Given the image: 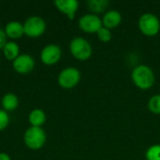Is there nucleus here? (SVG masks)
I'll return each instance as SVG.
<instances>
[{"mask_svg": "<svg viewBox=\"0 0 160 160\" xmlns=\"http://www.w3.org/2000/svg\"><path fill=\"white\" fill-rule=\"evenodd\" d=\"M13 69L20 74H27L35 68V59L26 53L20 54L12 62Z\"/></svg>", "mask_w": 160, "mask_h": 160, "instance_id": "nucleus-9", "label": "nucleus"}, {"mask_svg": "<svg viewBox=\"0 0 160 160\" xmlns=\"http://www.w3.org/2000/svg\"><path fill=\"white\" fill-rule=\"evenodd\" d=\"M54 5L56 8L67 15L69 20L75 18V14L79 8V2L77 0H55Z\"/></svg>", "mask_w": 160, "mask_h": 160, "instance_id": "nucleus-10", "label": "nucleus"}, {"mask_svg": "<svg viewBox=\"0 0 160 160\" xmlns=\"http://www.w3.org/2000/svg\"><path fill=\"white\" fill-rule=\"evenodd\" d=\"M69 51L74 58L80 61L88 60L93 54V48L88 40L82 37H76L69 43Z\"/></svg>", "mask_w": 160, "mask_h": 160, "instance_id": "nucleus-2", "label": "nucleus"}, {"mask_svg": "<svg viewBox=\"0 0 160 160\" xmlns=\"http://www.w3.org/2000/svg\"><path fill=\"white\" fill-rule=\"evenodd\" d=\"M57 81L62 88L72 89L81 81V72L78 68L73 67L66 68L59 73Z\"/></svg>", "mask_w": 160, "mask_h": 160, "instance_id": "nucleus-6", "label": "nucleus"}, {"mask_svg": "<svg viewBox=\"0 0 160 160\" xmlns=\"http://www.w3.org/2000/svg\"><path fill=\"white\" fill-rule=\"evenodd\" d=\"M79 27L85 33L93 34L98 33V31L103 26L102 19L95 14V13H88L82 16L79 19Z\"/></svg>", "mask_w": 160, "mask_h": 160, "instance_id": "nucleus-7", "label": "nucleus"}, {"mask_svg": "<svg viewBox=\"0 0 160 160\" xmlns=\"http://www.w3.org/2000/svg\"><path fill=\"white\" fill-rule=\"evenodd\" d=\"M23 141L29 149L39 150L46 142V133L42 128L30 127L24 132Z\"/></svg>", "mask_w": 160, "mask_h": 160, "instance_id": "nucleus-3", "label": "nucleus"}, {"mask_svg": "<svg viewBox=\"0 0 160 160\" xmlns=\"http://www.w3.org/2000/svg\"><path fill=\"white\" fill-rule=\"evenodd\" d=\"M0 160H11L10 157L6 153H0Z\"/></svg>", "mask_w": 160, "mask_h": 160, "instance_id": "nucleus-22", "label": "nucleus"}, {"mask_svg": "<svg viewBox=\"0 0 160 160\" xmlns=\"http://www.w3.org/2000/svg\"><path fill=\"white\" fill-rule=\"evenodd\" d=\"M131 79L134 84L142 90L150 89L155 84L156 81L153 69L146 65H139L135 67L131 72Z\"/></svg>", "mask_w": 160, "mask_h": 160, "instance_id": "nucleus-1", "label": "nucleus"}, {"mask_svg": "<svg viewBox=\"0 0 160 160\" xmlns=\"http://www.w3.org/2000/svg\"><path fill=\"white\" fill-rule=\"evenodd\" d=\"M62 56V50L56 44H48L40 52V60L47 66L58 63Z\"/></svg>", "mask_w": 160, "mask_h": 160, "instance_id": "nucleus-8", "label": "nucleus"}, {"mask_svg": "<svg viewBox=\"0 0 160 160\" xmlns=\"http://www.w3.org/2000/svg\"><path fill=\"white\" fill-rule=\"evenodd\" d=\"M98 35V38L100 41L102 42H109L112 38V31L111 29L105 27V26H102L97 33Z\"/></svg>", "mask_w": 160, "mask_h": 160, "instance_id": "nucleus-19", "label": "nucleus"}, {"mask_svg": "<svg viewBox=\"0 0 160 160\" xmlns=\"http://www.w3.org/2000/svg\"><path fill=\"white\" fill-rule=\"evenodd\" d=\"M3 54L7 60L14 61L20 55V47L15 41H8L3 48Z\"/></svg>", "mask_w": 160, "mask_h": 160, "instance_id": "nucleus-13", "label": "nucleus"}, {"mask_svg": "<svg viewBox=\"0 0 160 160\" xmlns=\"http://www.w3.org/2000/svg\"><path fill=\"white\" fill-rule=\"evenodd\" d=\"M4 30H5L7 37L11 39L21 38L24 35L23 24H22V22L18 21H11L8 22Z\"/></svg>", "mask_w": 160, "mask_h": 160, "instance_id": "nucleus-12", "label": "nucleus"}, {"mask_svg": "<svg viewBox=\"0 0 160 160\" xmlns=\"http://www.w3.org/2000/svg\"><path fill=\"white\" fill-rule=\"evenodd\" d=\"M122 14L116 10V9H110L107 12H105V14L103 15L102 18V23L103 26L109 28V29H112L117 27L121 22H122Z\"/></svg>", "mask_w": 160, "mask_h": 160, "instance_id": "nucleus-11", "label": "nucleus"}, {"mask_svg": "<svg viewBox=\"0 0 160 160\" xmlns=\"http://www.w3.org/2000/svg\"><path fill=\"white\" fill-rule=\"evenodd\" d=\"M7 38H8V37H7L6 33H5V30L0 28V50H3L4 46L8 42Z\"/></svg>", "mask_w": 160, "mask_h": 160, "instance_id": "nucleus-21", "label": "nucleus"}, {"mask_svg": "<svg viewBox=\"0 0 160 160\" xmlns=\"http://www.w3.org/2000/svg\"><path fill=\"white\" fill-rule=\"evenodd\" d=\"M141 32L147 37H154L160 31V20L154 13H143L138 22Z\"/></svg>", "mask_w": 160, "mask_h": 160, "instance_id": "nucleus-4", "label": "nucleus"}, {"mask_svg": "<svg viewBox=\"0 0 160 160\" xmlns=\"http://www.w3.org/2000/svg\"><path fill=\"white\" fill-rule=\"evenodd\" d=\"M146 160H160V144H155L149 147L145 153Z\"/></svg>", "mask_w": 160, "mask_h": 160, "instance_id": "nucleus-18", "label": "nucleus"}, {"mask_svg": "<svg viewBox=\"0 0 160 160\" xmlns=\"http://www.w3.org/2000/svg\"><path fill=\"white\" fill-rule=\"evenodd\" d=\"M9 124V115L8 113L4 111L3 109H0V131L6 129Z\"/></svg>", "mask_w": 160, "mask_h": 160, "instance_id": "nucleus-20", "label": "nucleus"}, {"mask_svg": "<svg viewBox=\"0 0 160 160\" xmlns=\"http://www.w3.org/2000/svg\"><path fill=\"white\" fill-rule=\"evenodd\" d=\"M1 105L4 111L8 112H12L17 109L19 105V99L16 95L12 93H8L6 94L1 100Z\"/></svg>", "mask_w": 160, "mask_h": 160, "instance_id": "nucleus-15", "label": "nucleus"}, {"mask_svg": "<svg viewBox=\"0 0 160 160\" xmlns=\"http://www.w3.org/2000/svg\"><path fill=\"white\" fill-rule=\"evenodd\" d=\"M24 35L31 38H38L42 36L46 30L45 21L38 16H32L25 20L23 23Z\"/></svg>", "mask_w": 160, "mask_h": 160, "instance_id": "nucleus-5", "label": "nucleus"}, {"mask_svg": "<svg viewBox=\"0 0 160 160\" xmlns=\"http://www.w3.org/2000/svg\"><path fill=\"white\" fill-rule=\"evenodd\" d=\"M87 4L89 8L96 14L104 11L107 6H109L110 2L107 0H90L87 2Z\"/></svg>", "mask_w": 160, "mask_h": 160, "instance_id": "nucleus-16", "label": "nucleus"}, {"mask_svg": "<svg viewBox=\"0 0 160 160\" xmlns=\"http://www.w3.org/2000/svg\"><path fill=\"white\" fill-rule=\"evenodd\" d=\"M148 109L154 114H160V95H154L150 98Z\"/></svg>", "mask_w": 160, "mask_h": 160, "instance_id": "nucleus-17", "label": "nucleus"}, {"mask_svg": "<svg viewBox=\"0 0 160 160\" xmlns=\"http://www.w3.org/2000/svg\"><path fill=\"white\" fill-rule=\"evenodd\" d=\"M28 121L31 127L41 128V126L46 122V114L41 109H35L30 112L28 115Z\"/></svg>", "mask_w": 160, "mask_h": 160, "instance_id": "nucleus-14", "label": "nucleus"}]
</instances>
